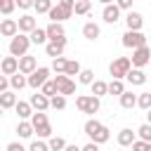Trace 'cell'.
Returning <instances> with one entry per match:
<instances>
[{
  "instance_id": "obj_1",
  "label": "cell",
  "mask_w": 151,
  "mask_h": 151,
  "mask_svg": "<svg viewBox=\"0 0 151 151\" xmlns=\"http://www.w3.org/2000/svg\"><path fill=\"white\" fill-rule=\"evenodd\" d=\"M85 134L90 137V142L92 144H104V142H109V127L104 125V123H99V120H94V118H90L87 123H85Z\"/></svg>"
},
{
  "instance_id": "obj_2",
  "label": "cell",
  "mask_w": 151,
  "mask_h": 151,
  "mask_svg": "<svg viewBox=\"0 0 151 151\" xmlns=\"http://www.w3.org/2000/svg\"><path fill=\"white\" fill-rule=\"evenodd\" d=\"M28 47H31V38L24 35V33H17V35L9 40V57L21 59V57L28 54Z\"/></svg>"
},
{
  "instance_id": "obj_3",
  "label": "cell",
  "mask_w": 151,
  "mask_h": 151,
  "mask_svg": "<svg viewBox=\"0 0 151 151\" xmlns=\"http://www.w3.org/2000/svg\"><path fill=\"white\" fill-rule=\"evenodd\" d=\"M130 68H132V61H130V57H118V59H113V61H111V66H109V73L113 76V80H123V78L130 73Z\"/></svg>"
},
{
  "instance_id": "obj_4",
  "label": "cell",
  "mask_w": 151,
  "mask_h": 151,
  "mask_svg": "<svg viewBox=\"0 0 151 151\" xmlns=\"http://www.w3.org/2000/svg\"><path fill=\"white\" fill-rule=\"evenodd\" d=\"M76 106H78V111L80 113H97L99 111V99L97 97H92V94H80V97H76Z\"/></svg>"
},
{
  "instance_id": "obj_5",
  "label": "cell",
  "mask_w": 151,
  "mask_h": 151,
  "mask_svg": "<svg viewBox=\"0 0 151 151\" xmlns=\"http://www.w3.org/2000/svg\"><path fill=\"white\" fill-rule=\"evenodd\" d=\"M144 45H146V38H144L142 31H125L123 33V47H130L134 52V50H139Z\"/></svg>"
},
{
  "instance_id": "obj_6",
  "label": "cell",
  "mask_w": 151,
  "mask_h": 151,
  "mask_svg": "<svg viewBox=\"0 0 151 151\" xmlns=\"http://www.w3.org/2000/svg\"><path fill=\"white\" fill-rule=\"evenodd\" d=\"M47 76H50V68H47V66H38V71L28 76V87H33V90L42 87V85H45V83L50 80Z\"/></svg>"
},
{
  "instance_id": "obj_7",
  "label": "cell",
  "mask_w": 151,
  "mask_h": 151,
  "mask_svg": "<svg viewBox=\"0 0 151 151\" xmlns=\"http://www.w3.org/2000/svg\"><path fill=\"white\" fill-rule=\"evenodd\" d=\"M54 85H57V92L61 94V97H66V94H73L76 92V83L68 78V76H54Z\"/></svg>"
},
{
  "instance_id": "obj_8",
  "label": "cell",
  "mask_w": 151,
  "mask_h": 151,
  "mask_svg": "<svg viewBox=\"0 0 151 151\" xmlns=\"http://www.w3.org/2000/svg\"><path fill=\"white\" fill-rule=\"evenodd\" d=\"M130 61H132V66H134V68H144V66L151 61V50H149L146 45H144V47H139V50H134Z\"/></svg>"
},
{
  "instance_id": "obj_9",
  "label": "cell",
  "mask_w": 151,
  "mask_h": 151,
  "mask_svg": "<svg viewBox=\"0 0 151 151\" xmlns=\"http://www.w3.org/2000/svg\"><path fill=\"white\" fill-rule=\"evenodd\" d=\"M35 71H38V61H35V57L26 54V57H21V59H19V73L31 76V73H35Z\"/></svg>"
},
{
  "instance_id": "obj_10",
  "label": "cell",
  "mask_w": 151,
  "mask_h": 151,
  "mask_svg": "<svg viewBox=\"0 0 151 151\" xmlns=\"http://www.w3.org/2000/svg\"><path fill=\"white\" fill-rule=\"evenodd\" d=\"M101 17H104V21H106V24H116V21L120 19V9H118V5H116V2H113V5H111V2H106V5H104V9H101Z\"/></svg>"
},
{
  "instance_id": "obj_11",
  "label": "cell",
  "mask_w": 151,
  "mask_h": 151,
  "mask_svg": "<svg viewBox=\"0 0 151 151\" xmlns=\"http://www.w3.org/2000/svg\"><path fill=\"white\" fill-rule=\"evenodd\" d=\"M64 47H66V38H61L57 42H47L45 45V52H47V57L59 59V57H64Z\"/></svg>"
},
{
  "instance_id": "obj_12",
  "label": "cell",
  "mask_w": 151,
  "mask_h": 151,
  "mask_svg": "<svg viewBox=\"0 0 151 151\" xmlns=\"http://www.w3.org/2000/svg\"><path fill=\"white\" fill-rule=\"evenodd\" d=\"M0 71H2V76H17L19 73V59H14V57H5L2 59V64H0Z\"/></svg>"
},
{
  "instance_id": "obj_13",
  "label": "cell",
  "mask_w": 151,
  "mask_h": 151,
  "mask_svg": "<svg viewBox=\"0 0 151 151\" xmlns=\"http://www.w3.org/2000/svg\"><path fill=\"white\" fill-rule=\"evenodd\" d=\"M17 24H19V33H24V35H26V33L31 35V33H33V31L38 28V21H35V19H33L31 14H24V17H21V19L17 21Z\"/></svg>"
},
{
  "instance_id": "obj_14",
  "label": "cell",
  "mask_w": 151,
  "mask_h": 151,
  "mask_svg": "<svg viewBox=\"0 0 151 151\" xmlns=\"http://www.w3.org/2000/svg\"><path fill=\"white\" fill-rule=\"evenodd\" d=\"M17 33H19V24H17L14 19H2V21H0V35L14 38Z\"/></svg>"
},
{
  "instance_id": "obj_15",
  "label": "cell",
  "mask_w": 151,
  "mask_h": 151,
  "mask_svg": "<svg viewBox=\"0 0 151 151\" xmlns=\"http://www.w3.org/2000/svg\"><path fill=\"white\" fill-rule=\"evenodd\" d=\"M45 33H47V40H50V42H57V40L66 38V31H64L61 24H50V26L45 28Z\"/></svg>"
},
{
  "instance_id": "obj_16",
  "label": "cell",
  "mask_w": 151,
  "mask_h": 151,
  "mask_svg": "<svg viewBox=\"0 0 151 151\" xmlns=\"http://www.w3.org/2000/svg\"><path fill=\"white\" fill-rule=\"evenodd\" d=\"M28 104H31V106H33L35 111H42V113H45V111L50 109V99H47L45 94H40V92L31 94V101H28Z\"/></svg>"
},
{
  "instance_id": "obj_17",
  "label": "cell",
  "mask_w": 151,
  "mask_h": 151,
  "mask_svg": "<svg viewBox=\"0 0 151 151\" xmlns=\"http://www.w3.org/2000/svg\"><path fill=\"white\" fill-rule=\"evenodd\" d=\"M125 24H127V31H142L144 19H142V14H139V12H127Z\"/></svg>"
},
{
  "instance_id": "obj_18",
  "label": "cell",
  "mask_w": 151,
  "mask_h": 151,
  "mask_svg": "<svg viewBox=\"0 0 151 151\" xmlns=\"http://www.w3.org/2000/svg\"><path fill=\"white\" fill-rule=\"evenodd\" d=\"M125 78H127L130 85H144V83H146V73H144L142 68H130V73H127Z\"/></svg>"
},
{
  "instance_id": "obj_19",
  "label": "cell",
  "mask_w": 151,
  "mask_h": 151,
  "mask_svg": "<svg viewBox=\"0 0 151 151\" xmlns=\"http://www.w3.org/2000/svg\"><path fill=\"white\" fill-rule=\"evenodd\" d=\"M134 142H137V137H134V132H132L130 127H125V130H120V132H118V144H120V146H125V149H127V146H132Z\"/></svg>"
},
{
  "instance_id": "obj_20",
  "label": "cell",
  "mask_w": 151,
  "mask_h": 151,
  "mask_svg": "<svg viewBox=\"0 0 151 151\" xmlns=\"http://www.w3.org/2000/svg\"><path fill=\"white\" fill-rule=\"evenodd\" d=\"M83 35H85L87 40H97V38L101 35V28H99L94 21H87V24L83 26Z\"/></svg>"
},
{
  "instance_id": "obj_21",
  "label": "cell",
  "mask_w": 151,
  "mask_h": 151,
  "mask_svg": "<svg viewBox=\"0 0 151 151\" xmlns=\"http://www.w3.org/2000/svg\"><path fill=\"white\" fill-rule=\"evenodd\" d=\"M47 17H50V24H61L64 19H71V17H68L59 5H54V7L50 9V14H47Z\"/></svg>"
},
{
  "instance_id": "obj_22",
  "label": "cell",
  "mask_w": 151,
  "mask_h": 151,
  "mask_svg": "<svg viewBox=\"0 0 151 151\" xmlns=\"http://www.w3.org/2000/svg\"><path fill=\"white\" fill-rule=\"evenodd\" d=\"M14 111H17V116H19L21 120H26V118H31V116H33V106H31L28 101H17Z\"/></svg>"
},
{
  "instance_id": "obj_23",
  "label": "cell",
  "mask_w": 151,
  "mask_h": 151,
  "mask_svg": "<svg viewBox=\"0 0 151 151\" xmlns=\"http://www.w3.org/2000/svg\"><path fill=\"white\" fill-rule=\"evenodd\" d=\"M120 106H123V109H134V106H137V94L130 92V90H125V92L120 94Z\"/></svg>"
},
{
  "instance_id": "obj_24",
  "label": "cell",
  "mask_w": 151,
  "mask_h": 151,
  "mask_svg": "<svg viewBox=\"0 0 151 151\" xmlns=\"http://www.w3.org/2000/svg\"><path fill=\"white\" fill-rule=\"evenodd\" d=\"M0 106H2V109H14V106H17V94H14L12 90L2 92V94H0Z\"/></svg>"
},
{
  "instance_id": "obj_25",
  "label": "cell",
  "mask_w": 151,
  "mask_h": 151,
  "mask_svg": "<svg viewBox=\"0 0 151 151\" xmlns=\"http://www.w3.org/2000/svg\"><path fill=\"white\" fill-rule=\"evenodd\" d=\"M90 87H92V97H97V99L109 94V83H104V80H94Z\"/></svg>"
},
{
  "instance_id": "obj_26",
  "label": "cell",
  "mask_w": 151,
  "mask_h": 151,
  "mask_svg": "<svg viewBox=\"0 0 151 151\" xmlns=\"http://www.w3.org/2000/svg\"><path fill=\"white\" fill-rule=\"evenodd\" d=\"M35 130H33V125H31V120H21L19 125H17V134L21 137V139H28L31 134H33Z\"/></svg>"
},
{
  "instance_id": "obj_27",
  "label": "cell",
  "mask_w": 151,
  "mask_h": 151,
  "mask_svg": "<svg viewBox=\"0 0 151 151\" xmlns=\"http://www.w3.org/2000/svg\"><path fill=\"white\" fill-rule=\"evenodd\" d=\"M28 38H31V45H47V33H45V28H35Z\"/></svg>"
},
{
  "instance_id": "obj_28",
  "label": "cell",
  "mask_w": 151,
  "mask_h": 151,
  "mask_svg": "<svg viewBox=\"0 0 151 151\" xmlns=\"http://www.w3.org/2000/svg\"><path fill=\"white\" fill-rule=\"evenodd\" d=\"M26 85H28V78H26L24 73H17V76L9 78V87H12V92H14V90H21V87H26Z\"/></svg>"
},
{
  "instance_id": "obj_29",
  "label": "cell",
  "mask_w": 151,
  "mask_h": 151,
  "mask_svg": "<svg viewBox=\"0 0 151 151\" xmlns=\"http://www.w3.org/2000/svg\"><path fill=\"white\" fill-rule=\"evenodd\" d=\"M47 146H50V151H64L68 144H66V139H64V137H50Z\"/></svg>"
},
{
  "instance_id": "obj_30",
  "label": "cell",
  "mask_w": 151,
  "mask_h": 151,
  "mask_svg": "<svg viewBox=\"0 0 151 151\" xmlns=\"http://www.w3.org/2000/svg\"><path fill=\"white\" fill-rule=\"evenodd\" d=\"M52 7H54V5H52L50 0H35V2H33V9H35L38 14H50Z\"/></svg>"
},
{
  "instance_id": "obj_31",
  "label": "cell",
  "mask_w": 151,
  "mask_h": 151,
  "mask_svg": "<svg viewBox=\"0 0 151 151\" xmlns=\"http://www.w3.org/2000/svg\"><path fill=\"white\" fill-rule=\"evenodd\" d=\"M40 94H45L47 99H52V97H57L59 92H57V85H54V80H47L42 87H40Z\"/></svg>"
},
{
  "instance_id": "obj_32",
  "label": "cell",
  "mask_w": 151,
  "mask_h": 151,
  "mask_svg": "<svg viewBox=\"0 0 151 151\" xmlns=\"http://www.w3.org/2000/svg\"><path fill=\"white\" fill-rule=\"evenodd\" d=\"M137 106L144 109V111H149V109H151V92H142V94H137Z\"/></svg>"
},
{
  "instance_id": "obj_33",
  "label": "cell",
  "mask_w": 151,
  "mask_h": 151,
  "mask_svg": "<svg viewBox=\"0 0 151 151\" xmlns=\"http://www.w3.org/2000/svg\"><path fill=\"white\" fill-rule=\"evenodd\" d=\"M45 123H50V120H47V113H42V111H35V113L31 116V125H33V130H35L38 125H45Z\"/></svg>"
},
{
  "instance_id": "obj_34",
  "label": "cell",
  "mask_w": 151,
  "mask_h": 151,
  "mask_svg": "<svg viewBox=\"0 0 151 151\" xmlns=\"http://www.w3.org/2000/svg\"><path fill=\"white\" fill-rule=\"evenodd\" d=\"M90 7H92L90 0H78V2L73 5V12H76V14H90Z\"/></svg>"
},
{
  "instance_id": "obj_35",
  "label": "cell",
  "mask_w": 151,
  "mask_h": 151,
  "mask_svg": "<svg viewBox=\"0 0 151 151\" xmlns=\"http://www.w3.org/2000/svg\"><path fill=\"white\" fill-rule=\"evenodd\" d=\"M66 64H68V59L59 57V59L52 61V71H57V76H61V73H66Z\"/></svg>"
},
{
  "instance_id": "obj_36",
  "label": "cell",
  "mask_w": 151,
  "mask_h": 151,
  "mask_svg": "<svg viewBox=\"0 0 151 151\" xmlns=\"http://www.w3.org/2000/svg\"><path fill=\"white\" fill-rule=\"evenodd\" d=\"M78 80H80L83 85H92V83H94V71L83 68V71H80V76H78Z\"/></svg>"
},
{
  "instance_id": "obj_37",
  "label": "cell",
  "mask_w": 151,
  "mask_h": 151,
  "mask_svg": "<svg viewBox=\"0 0 151 151\" xmlns=\"http://www.w3.org/2000/svg\"><path fill=\"white\" fill-rule=\"evenodd\" d=\"M125 92V85H123V80H111L109 83V94H123Z\"/></svg>"
},
{
  "instance_id": "obj_38",
  "label": "cell",
  "mask_w": 151,
  "mask_h": 151,
  "mask_svg": "<svg viewBox=\"0 0 151 151\" xmlns=\"http://www.w3.org/2000/svg\"><path fill=\"white\" fill-rule=\"evenodd\" d=\"M137 134H139V139H142V142L151 144V125H149V123H144V125L137 130Z\"/></svg>"
},
{
  "instance_id": "obj_39",
  "label": "cell",
  "mask_w": 151,
  "mask_h": 151,
  "mask_svg": "<svg viewBox=\"0 0 151 151\" xmlns=\"http://www.w3.org/2000/svg\"><path fill=\"white\" fill-rule=\"evenodd\" d=\"M50 109H57V111H61V109H66V97H61V94H57V97H52V99H50Z\"/></svg>"
},
{
  "instance_id": "obj_40",
  "label": "cell",
  "mask_w": 151,
  "mask_h": 151,
  "mask_svg": "<svg viewBox=\"0 0 151 151\" xmlns=\"http://www.w3.org/2000/svg\"><path fill=\"white\" fill-rule=\"evenodd\" d=\"M80 71H83V68H80V64H78V61H68V64H66V73H64V76H68V78H71V76H80Z\"/></svg>"
},
{
  "instance_id": "obj_41",
  "label": "cell",
  "mask_w": 151,
  "mask_h": 151,
  "mask_svg": "<svg viewBox=\"0 0 151 151\" xmlns=\"http://www.w3.org/2000/svg\"><path fill=\"white\" fill-rule=\"evenodd\" d=\"M35 132H38V137H40V139H47V137H52V125H50V123L38 125V127H35Z\"/></svg>"
},
{
  "instance_id": "obj_42",
  "label": "cell",
  "mask_w": 151,
  "mask_h": 151,
  "mask_svg": "<svg viewBox=\"0 0 151 151\" xmlns=\"http://www.w3.org/2000/svg\"><path fill=\"white\" fill-rule=\"evenodd\" d=\"M14 7H17L14 0H0V14H12Z\"/></svg>"
},
{
  "instance_id": "obj_43",
  "label": "cell",
  "mask_w": 151,
  "mask_h": 151,
  "mask_svg": "<svg viewBox=\"0 0 151 151\" xmlns=\"http://www.w3.org/2000/svg\"><path fill=\"white\" fill-rule=\"evenodd\" d=\"M28 151H50V146H47V144H45L42 139H35V142H31Z\"/></svg>"
},
{
  "instance_id": "obj_44",
  "label": "cell",
  "mask_w": 151,
  "mask_h": 151,
  "mask_svg": "<svg viewBox=\"0 0 151 151\" xmlns=\"http://www.w3.org/2000/svg\"><path fill=\"white\" fill-rule=\"evenodd\" d=\"M73 5H76L73 0H61V2H59V7H61V9H64V12L68 14V17L73 14Z\"/></svg>"
},
{
  "instance_id": "obj_45",
  "label": "cell",
  "mask_w": 151,
  "mask_h": 151,
  "mask_svg": "<svg viewBox=\"0 0 151 151\" xmlns=\"http://www.w3.org/2000/svg\"><path fill=\"white\" fill-rule=\"evenodd\" d=\"M116 5H118V9H127V12H132V0H118Z\"/></svg>"
},
{
  "instance_id": "obj_46",
  "label": "cell",
  "mask_w": 151,
  "mask_h": 151,
  "mask_svg": "<svg viewBox=\"0 0 151 151\" xmlns=\"http://www.w3.org/2000/svg\"><path fill=\"white\" fill-rule=\"evenodd\" d=\"M7 87H9V78L7 76H0V94L7 92Z\"/></svg>"
},
{
  "instance_id": "obj_47",
  "label": "cell",
  "mask_w": 151,
  "mask_h": 151,
  "mask_svg": "<svg viewBox=\"0 0 151 151\" xmlns=\"http://www.w3.org/2000/svg\"><path fill=\"white\" fill-rule=\"evenodd\" d=\"M130 149H132V151H144V149H146V142H142V139H137V142H134V144H132Z\"/></svg>"
},
{
  "instance_id": "obj_48",
  "label": "cell",
  "mask_w": 151,
  "mask_h": 151,
  "mask_svg": "<svg viewBox=\"0 0 151 151\" xmlns=\"http://www.w3.org/2000/svg\"><path fill=\"white\" fill-rule=\"evenodd\" d=\"M17 7H21V9H31L33 2H31V0H17Z\"/></svg>"
},
{
  "instance_id": "obj_49",
  "label": "cell",
  "mask_w": 151,
  "mask_h": 151,
  "mask_svg": "<svg viewBox=\"0 0 151 151\" xmlns=\"http://www.w3.org/2000/svg\"><path fill=\"white\" fill-rule=\"evenodd\" d=\"M7 151H26L19 142H12V144H7Z\"/></svg>"
},
{
  "instance_id": "obj_50",
  "label": "cell",
  "mask_w": 151,
  "mask_h": 151,
  "mask_svg": "<svg viewBox=\"0 0 151 151\" xmlns=\"http://www.w3.org/2000/svg\"><path fill=\"white\" fill-rule=\"evenodd\" d=\"M83 151H99V144H92V142H90V144L83 146Z\"/></svg>"
},
{
  "instance_id": "obj_51",
  "label": "cell",
  "mask_w": 151,
  "mask_h": 151,
  "mask_svg": "<svg viewBox=\"0 0 151 151\" xmlns=\"http://www.w3.org/2000/svg\"><path fill=\"white\" fill-rule=\"evenodd\" d=\"M64 151H83V149H80V146H76V144H68Z\"/></svg>"
},
{
  "instance_id": "obj_52",
  "label": "cell",
  "mask_w": 151,
  "mask_h": 151,
  "mask_svg": "<svg viewBox=\"0 0 151 151\" xmlns=\"http://www.w3.org/2000/svg\"><path fill=\"white\" fill-rule=\"evenodd\" d=\"M146 123H149V125H151V109H149V111H146Z\"/></svg>"
},
{
  "instance_id": "obj_53",
  "label": "cell",
  "mask_w": 151,
  "mask_h": 151,
  "mask_svg": "<svg viewBox=\"0 0 151 151\" xmlns=\"http://www.w3.org/2000/svg\"><path fill=\"white\" fill-rule=\"evenodd\" d=\"M144 151H151V144H146V149H144Z\"/></svg>"
},
{
  "instance_id": "obj_54",
  "label": "cell",
  "mask_w": 151,
  "mask_h": 151,
  "mask_svg": "<svg viewBox=\"0 0 151 151\" xmlns=\"http://www.w3.org/2000/svg\"><path fill=\"white\" fill-rule=\"evenodd\" d=\"M2 111H5V109H2V106H0V118H2Z\"/></svg>"
}]
</instances>
